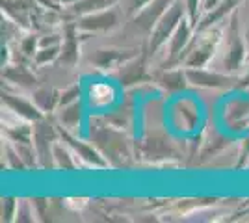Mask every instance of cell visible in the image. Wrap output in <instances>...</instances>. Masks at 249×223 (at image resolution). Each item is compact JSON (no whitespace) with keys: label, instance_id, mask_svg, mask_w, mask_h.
Here are the masks:
<instances>
[{"label":"cell","instance_id":"obj_14","mask_svg":"<svg viewBox=\"0 0 249 223\" xmlns=\"http://www.w3.org/2000/svg\"><path fill=\"white\" fill-rule=\"evenodd\" d=\"M60 136H62V138L65 139V141H67V143H69V145H71V147H73L86 162H88V164L99 166V168H104V166H106V160H104L93 147H89V145H86V143H82V141H78V139L74 138V136H71L67 130H60Z\"/></svg>","mask_w":249,"mask_h":223},{"label":"cell","instance_id":"obj_19","mask_svg":"<svg viewBox=\"0 0 249 223\" xmlns=\"http://www.w3.org/2000/svg\"><path fill=\"white\" fill-rule=\"evenodd\" d=\"M80 117H82V104H80V101L67 104L65 110H62V114H60V119H62V123L67 128L78 127Z\"/></svg>","mask_w":249,"mask_h":223},{"label":"cell","instance_id":"obj_20","mask_svg":"<svg viewBox=\"0 0 249 223\" xmlns=\"http://www.w3.org/2000/svg\"><path fill=\"white\" fill-rule=\"evenodd\" d=\"M60 45H62V43H60ZM60 45L41 47V51H37L36 56H34V62L37 65H45V64H49V62H54L56 58H60V52H62Z\"/></svg>","mask_w":249,"mask_h":223},{"label":"cell","instance_id":"obj_26","mask_svg":"<svg viewBox=\"0 0 249 223\" xmlns=\"http://www.w3.org/2000/svg\"><path fill=\"white\" fill-rule=\"evenodd\" d=\"M2 220H6V222H10L11 216H13V208L17 206V201L13 199V197H6V199H2Z\"/></svg>","mask_w":249,"mask_h":223},{"label":"cell","instance_id":"obj_31","mask_svg":"<svg viewBox=\"0 0 249 223\" xmlns=\"http://www.w3.org/2000/svg\"><path fill=\"white\" fill-rule=\"evenodd\" d=\"M236 89H246V87H249V71L248 74H244V76H240L238 82H236V86H234Z\"/></svg>","mask_w":249,"mask_h":223},{"label":"cell","instance_id":"obj_3","mask_svg":"<svg viewBox=\"0 0 249 223\" xmlns=\"http://www.w3.org/2000/svg\"><path fill=\"white\" fill-rule=\"evenodd\" d=\"M244 60H246V45L242 41V34H240L238 11H234L231 15L227 28V54H225L227 71H231V73L238 71L242 64H244Z\"/></svg>","mask_w":249,"mask_h":223},{"label":"cell","instance_id":"obj_18","mask_svg":"<svg viewBox=\"0 0 249 223\" xmlns=\"http://www.w3.org/2000/svg\"><path fill=\"white\" fill-rule=\"evenodd\" d=\"M119 0H78L71 6V11L74 15H88V13H97V11L114 8Z\"/></svg>","mask_w":249,"mask_h":223},{"label":"cell","instance_id":"obj_23","mask_svg":"<svg viewBox=\"0 0 249 223\" xmlns=\"http://www.w3.org/2000/svg\"><path fill=\"white\" fill-rule=\"evenodd\" d=\"M78 99H80V86L74 84L71 87H67L62 95H60V106H67L71 103H76Z\"/></svg>","mask_w":249,"mask_h":223},{"label":"cell","instance_id":"obj_5","mask_svg":"<svg viewBox=\"0 0 249 223\" xmlns=\"http://www.w3.org/2000/svg\"><path fill=\"white\" fill-rule=\"evenodd\" d=\"M194 28L196 26L188 19V15L177 26L175 34L169 39V58H167L166 65H164L166 69H169L173 64H180L182 62V58H184L182 52H186V49L190 47V43H192V32H194Z\"/></svg>","mask_w":249,"mask_h":223},{"label":"cell","instance_id":"obj_2","mask_svg":"<svg viewBox=\"0 0 249 223\" xmlns=\"http://www.w3.org/2000/svg\"><path fill=\"white\" fill-rule=\"evenodd\" d=\"M58 139V130L49 123L47 119H37L34 127V145H36V154L41 162L43 168H54V149Z\"/></svg>","mask_w":249,"mask_h":223},{"label":"cell","instance_id":"obj_4","mask_svg":"<svg viewBox=\"0 0 249 223\" xmlns=\"http://www.w3.org/2000/svg\"><path fill=\"white\" fill-rule=\"evenodd\" d=\"M219 41V34L218 32H210L207 34L205 37H201L199 43H190V47L184 52V65L186 67H203L208 60L214 56L216 52V47H218Z\"/></svg>","mask_w":249,"mask_h":223},{"label":"cell","instance_id":"obj_15","mask_svg":"<svg viewBox=\"0 0 249 223\" xmlns=\"http://www.w3.org/2000/svg\"><path fill=\"white\" fill-rule=\"evenodd\" d=\"M60 95L62 93H58L52 87H39V89L34 91V103L43 114H49L60 104Z\"/></svg>","mask_w":249,"mask_h":223},{"label":"cell","instance_id":"obj_10","mask_svg":"<svg viewBox=\"0 0 249 223\" xmlns=\"http://www.w3.org/2000/svg\"><path fill=\"white\" fill-rule=\"evenodd\" d=\"M117 11L108 8V10L97 11V13H88V15H82V19L76 22L78 30H110L117 26Z\"/></svg>","mask_w":249,"mask_h":223},{"label":"cell","instance_id":"obj_8","mask_svg":"<svg viewBox=\"0 0 249 223\" xmlns=\"http://www.w3.org/2000/svg\"><path fill=\"white\" fill-rule=\"evenodd\" d=\"M186 76L188 82L201 87H229V86H234L232 82H238V78L234 76H227V74H219V73H210L205 71L201 67H186Z\"/></svg>","mask_w":249,"mask_h":223},{"label":"cell","instance_id":"obj_34","mask_svg":"<svg viewBox=\"0 0 249 223\" xmlns=\"http://www.w3.org/2000/svg\"><path fill=\"white\" fill-rule=\"evenodd\" d=\"M54 2H56V4H65V6H67V4H71V6H73L74 2H78V0H54Z\"/></svg>","mask_w":249,"mask_h":223},{"label":"cell","instance_id":"obj_11","mask_svg":"<svg viewBox=\"0 0 249 223\" xmlns=\"http://www.w3.org/2000/svg\"><path fill=\"white\" fill-rule=\"evenodd\" d=\"M60 62L65 65H74L78 62V26L67 24L63 32V41L60 45Z\"/></svg>","mask_w":249,"mask_h":223},{"label":"cell","instance_id":"obj_16","mask_svg":"<svg viewBox=\"0 0 249 223\" xmlns=\"http://www.w3.org/2000/svg\"><path fill=\"white\" fill-rule=\"evenodd\" d=\"M186 82H188V76H186V69L182 71V69H175V71H164V73L160 74V78H158V84L162 86L164 89L167 91H171V93H175V91H180V89H184L186 87Z\"/></svg>","mask_w":249,"mask_h":223},{"label":"cell","instance_id":"obj_35","mask_svg":"<svg viewBox=\"0 0 249 223\" xmlns=\"http://www.w3.org/2000/svg\"><path fill=\"white\" fill-rule=\"evenodd\" d=\"M2 51H4V52H8V49H6V47H2ZM6 58H8V54H2V62H4Z\"/></svg>","mask_w":249,"mask_h":223},{"label":"cell","instance_id":"obj_30","mask_svg":"<svg viewBox=\"0 0 249 223\" xmlns=\"http://www.w3.org/2000/svg\"><path fill=\"white\" fill-rule=\"evenodd\" d=\"M149 2H153V0H130V11L136 15L140 10H143Z\"/></svg>","mask_w":249,"mask_h":223},{"label":"cell","instance_id":"obj_29","mask_svg":"<svg viewBox=\"0 0 249 223\" xmlns=\"http://www.w3.org/2000/svg\"><path fill=\"white\" fill-rule=\"evenodd\" d=\"M17 222H32V218H28L30 216V210H28V205L22 201V203H17Z\"/></svg>","mask_w":249,"mask_h":223},{"label":"cell","instance_id":"obj_28","mask_svg":"<svg viewBox=\"0 0 249 223\" xmlns=\"http://www.w3.org/2000/svg\"><path fill=\"white\" fill-rule=\"evenodd\" d=\"M36 45H37V37L36 35H30V37L22 39L21 43L22 52L26 54V56H36Z\"/></svg>","mask_w":249,"mask_h":223},{"label":"cell","instance_id":"obj_24","mask_svg":"<svg viewBox=\"0 0 249 223\" xmlns=\"http://www.w3.org/2000/svg\"><path fill=\"white\" fill-rule=\"evenodd\" d=\"M17 151H19L21 158L24 160L26 168L36 166V156H37V154H34V149L30 147V143H17Z\"/></svg>","mask_w":249,"mask_h":223},{"label":"cell","instance_id":"obj_7","mask_svg":"<svg viewBox=\"0 0 249 223\" xmlns=\"http://www.w3.org/2000/svg\"><path fill=\"white\" fill-rule=\"evenodd\" d=\"M173 4V0H153L149 2L143 10H140L134 15V24L142 28L143 32H153L156 22L162 19V15L167 11V8Z\"/></svg>","mask_w":249,"mask_h":223},{"label":"cell","instance_id":"obj_17","mask_svg":"<svg viewBox=\"0 0 249 223\" xmlns=\"http://www.w3.org/2000/svg\"><path fill=\"white\" fill-rule=\"evenodd\" d=\"M4 78H8L10 82H15L24 87H34L37 78L32 74V71L26 65H13V67H6L4 69Z\"/></svg>","mask_w":249,"mask_h":223},{"label":"cell","instance_id":"obj_9","mask_svg":"<svg viewBox=\"0 0 249 223\" xmlns=\"http://www.w3.org/2000/svg\"><path fill=\"white\" fill-rule=\"evenodd\" d=\"M140 52L142 51H138V49H99L91 54V62L99 69H108V67H115V65H121L132 60Z\"/></svg>","mask_w":249,"mask_h":223},{"label":"cell","instance_id":"obj_6","mask_svg":"<svg viewBox=\"0 0 249 223\" xmlns=\"http://www.w3.org/2000/svg\"><path fill=\"white\" fill-rule=\"evenodd\" d=\"M147 56H149V51L142 49V52L134 56L132 60L124 62V64L119 65V71H117V80L123 86H132L136 82H142L147 74Z\"/></svg>","mask_w":249,"mask_h":223},{"label":"cell","instance_id":"obj_25","mask_svg":"<svg viewBox=\"0 0 249 223\" xmlns=\"http://www.w3.org/2000/svg\"><path fill=\"white\" fill-rule=\"evenodd\" d=\"M6 158H8V162H10V166L13 168V170H24L26 168V164H24V160L21 158V154H19V151L15 153L11 147H6Z\"/></svg>","mask_w":249,"mask_h":223},{"label":"cell","instance_id":"obj_13","mask_svg":"<svg viewBox=\"0 0 249 223\" xmlns=\"http://www.w3.org/2000/svg\"><path fill=\"white\" fill-rule=\"evenodd\" d=\"M242 0H219V4L214 8V10L208 11V15L199 22L196 26V32H205L208 28H212L216 22H219L221 19H225L229 13H234L236 11V6H238Z\"/></svg>","mask_w":249,"mask_h":223},{"label":"cell","instance_id":"obj_12","mask_svg":"<svg viewBox=\"0 0 249 223\" xmlns=\"http://www.w3.org/2000/svg\"><path fill=\"white\" fill-rule=\"evenodd\" d=\"M2 103L10 108L11 112H15V114H19L21 117L28 119V121H34V123L43 117L41 110H39L37 106H34V104H30L28 101H24L22 97H15V95H10V93H2Z\"/></svg>","mask_w":249,"mask_h":223},{"label":"cell","instance_id":"obj_22","mask_svg":"<svg viewBox=\"0 0 249 223\" xmlns=\"http://www.w3.org/2000/svg\"><path fill=\"white\" fill-rule=\"evenodd\" d=\"M54 160L58 162V166L63 168V170H74V162L73 158L69 156V153H67V149L62 147V145H54Z\"/></svg>","mask_w":249,"mask_h":223},{"label":"cell","instance_id":"obj_33","mask_svg":"<svg viewBox=\"0 0 249 223\" xmlns=\"http://www.w3.org/2000/svg\"><path fill=\"white\" fill-rule=\"evenodd\" d=\"M248 154H249V138L246 139V147H244V156H242V162L248 158Z\"/></svg>","mask_w":249,"mask_h":223},{"label":"cell","instance_id":"obj_27","mask_svg":"<svg viewBox=\"0 0 249 223\" xmlns=\"http://www.w3.org/2000/svg\"><path fill=\"white\" fill-rule=\"evenodd\" d=\"M184 4H186V15H188V19H190V21H192V24L196 26V22H197L199 0H184Z\"/></svg>","mask_w":249,"mask_h":223},{"label":"cell","instance_id":"obj_1","mask_svg":"<svg viewBox=\"0 0 249 223\" xmlns=\"http://www.w3.org/2000/svg\"><path fill=\"white\" fill-rule=\"evenodd\" d=\"M184 17H186V4H182V0H173V4L167 8V11L162 15V19L156 22V26L151 32V37L147 43L149 54H155L162 45H166L167 39H171L177 26L180 24Z\"/></svg>","mask_w":249,"mask_h":223},{"label":"cell","instance_id":"obj_21","mask_svg":"<svg viewBox=\"0 0 249 223\" xmlns=\"http://www.w3.org/2000/svg\"><path fill=\"white\" fill-rule=\"evenodd\" d=\"M6 132L11 141H15V143H30L34 128H30L28 125H21V127H8Z\"/></svg>","mask_w":249,"mask_h":223},{"label":"cell","instance_id":"obj_32","mask_svg":"<svg viewBox=\"0 0 249 223\" xmlns=\"http://www.w3.org/2000/svg\"><path fill=\"white\" fill-rule=\"evenodd\" d=\"M218 4H219V0H205V10H207V11L214 10Z\"/></svg>","mask_w":249,"mask_h":223}]
</instances>
